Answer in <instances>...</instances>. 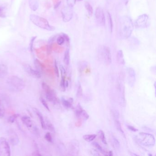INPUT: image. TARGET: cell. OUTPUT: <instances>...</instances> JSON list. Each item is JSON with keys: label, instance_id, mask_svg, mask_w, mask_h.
<instances>
[{"label": "cell", "instance_id": "cell-1", "mask_svg": "<svg viewBox=\"0 0 156 156\" xmlns=\"http://www.w3.org/2000/svg\"><path fill=\"white\" fill-rule=\"evenodd\" d=\"M134 25L129 16H124L120 19L118 34L122 39H126L130 36L133 32Z\"/></svg>", "mask_w": 156, "mask_h": 156}, {"label": "cell", "instance_id": "cell-2", "mask_svg": "<svg viewBox=\"0 0 156 156\" xmlns=\"http://www.w3.org/2000/svg\"><path fill=\"white\" fill-rule=\"evenodd\" d=\"M9 88L13 91H20L24 88V82L22 79L16 76H12L7 78V81Z\"/></svg>", "mask_w": 156, "mask_h": 156}, {"label": "cell", "instance_id": "cell-3", "mask_svg": "<svg viewBox=\"0 0 156 156\" xmlns=\"http://www.w3.org/2000/svg\"><path fill=\"white\" fill-rule=\"evenodd\" d=\"M30 20L36 26L43 30L48 31H54L55 30V27L51 26L45 18L41 16L31 14L30 16Z\"/></svg>", "mask_w": 156, "mask_h": 156}, {"label": "cell", "instance_id": "cell-4", "mask_svg": "<svg viewBox=\"0 0 156 156\" xmlns=\"http://www.w3.org/2000/svg\"><path fill=\"white\" fill-rule=\"evenodd\" d=\"M98 55L99 58L101 61L107 65H109L111 63V49L106 46H100L98 49Z\"/></svg>", "mask_w": 156, "mask_h": 156}, {"label": "cell", "instance_id": "cell-5", "mask_svg": "<svg viewBox=\"0 0 156 156\" xmlns=\"http://www.w3.org/2000/svg\"><path fill=\"white\" fill-rule=\"evenodd\" d=\"M138 139L142 145L145 147H152L155 144V137L152 134L147 133H139Z\"/></svg>", "mask_w": 156, "mask_h": 156}, {"label": "cell", "instance_id": "cell-6", "mask_svg": "<svg viewBox=\"0 0 156 156\" xmlns=\"http://www.w3.org/2000/svg\"><path fill=\"white\" fill-rule=\"evenodd\" d=\"M42 87L45 93L46 98L49 101L54 103L58 102V100L57 97L55 92L45 82H43Z\"/></svg>", "mask_w": 156, "mask_h": 156}, {"label": "cell", "instance_id": "cell-7", "mask_svg": "<svg viewBox=\"0 0 156 156\" xmlns=\"http://www.w3.org/2000/svg\"><path fill=\"white\" fill-rule=\"evenodd\" d=\"M10 156L11 149L8 141L4 137H0V156Z\"/></svg>", "mask_w": 156, "mask_h": 156}, {"label": "cell", "instance_id": "cell-8", "mask_svg": "<svg viewBox=\"0 0 156 156\" xmlns=\"http://www.w3.org/2000/svg\"><path fill=\"white\" fill-rule=\"evenodd\" d=\"M72 8L73 7L67 6L63 7L61 10L62 19L64 22H68L72 19L73 14Z\"/></svg>", "mask_w": 156, "mask_h": 156}, {"label": "cell", "instance_id": "cell-9", "mask_svg": "<svg viewBox=\"0 0 156 156\" xmlns=\"http://www.w3.org/2000/svg\"><path fill=\"white\" fill-rule=\"evenodd\" d=\"M149 16L146 14L139 16L135 22V26L137 28H144L147 26Z\"/></svg>", "mask_w": 156, "mask_h": 156}, {"label": "cell", "instance_id": "cell-10", "mask_svg": "<svg viewBox=\"0 0 156 156\" xmlns=\"http://www.w3.org/2000/svg\"><path fill=\"white\" fill-rule=\"evenodd\" d=\"M95 18L97 22L101 26H103L105 24V17L103 9L101 7H97L95 10Z\"/></svg>", "mask_w": 156, "mask_h": 156}, {"label": "cell", "instance_id": "cell-11", "mask_svg": "<svg viewBox=\"0 0 156 156\" xmlns=\"http://www.w3.org/2000/svg\"><path fill=\"white\" fill-rule=\"evenodd\" d=\"M24 68L25 72L33 78H41V74L40 72L37 70L33 69L31 66L28 64L24 65Z\"/></svg>", "mask_w": 156, "mask_h": 156}, {"label": "cell", "instance_id": "cell-12", "mask_svg": "<svg viewBox=\"0 0 156 156\" xmlns=\"http://www.w3.org/2000/svg\"><path fill=\"white\" fill-rule=\"evenodd\" d=\"M112 114H113L115 124L117 129L118 132L121 133L122 135H124V136L125 137L124 132L122 130L121 124H120V122L118 120H119V117H120V114L118 113V111H117V110H113L112 111Z\"/></svg>", "mask_w": 156, "mask_h": 156}, {"label": "cell", "instance_id": "cell-13", "mask_svg": "<svg viewBox=\"0 0 156 156\" xmlns=\"http://www.w3.org/2000/svg\"><path fill=\"white\" fill-rule=\"evenodd\" d=\"M8 136L11 144L13 145H18L19 142V137L14 130L10 129L8 130Z\"/></svg>", "mask_w": 156, "mask_h": 156}, {"label": "cell", "instance_id": "cell-14", "mask_svg": "<svg viewBox=\"0 0 156 156\" xmlns=\"http://www.w3.org/2000/svg\"><path fill=\"white\" fill-rule=\"evenodd\" d=\"M128 80L129 84L130 86H133L136 79V74L135 70L132 68H129L128 69Z\"/></svg>", "mask_w": 156, "mask_h": 156}, {"label": "cell", "instance_id": "cell-15", "mask_svg": "<svg viewBox=\"0 0 156 156\" xmlns=\"http://www.w3.org/2000/svg\"><path fill=\"white\" fill-rule=\"evenodd\" d=\"M33 111H34V113L37 115L39 118L40 123H41V126L43 129H46L45 126V121L42 114L36 108H33Z\"/></svg>", "mask_w": 156, "mask_h": 156}, {"label": "cell", "instance_id": "cell-16", "mask_svg": "<svg viewBox=\"0 0 156 156\" xmlns=\"http://www.w3.org/2000/svg\"><path fill=\"white\" fill-rule=\"evenodd\" d=\"M21 120L23 123L28 128H32L33 127V122L30 118L27 115H24L21 118Z\"/></svg>", "mask_w": 156, "mask_h": 156}, {"label": "cell", "instance_id": "cell-17", "mask_svg": "<svg viewBox=\"0 0 156 156\" xmlns=\"http://www.w3.org/2000/svg\"><path fill=\"white\" fill-rule=\"evenodd\" d=\"M30 7L32 10L36 11L39 7V2L38 0H29Z\"/></svg>", "mask_w": 156, "mask_h": 156}, {"label": "cell", "instance_id": "cell-18", "mask_svg": "<svg viewBox=\"0 0 156 156\" xmlns=\"http://www.w3.org/2000/svg\"><path fill=\"white\" fill-rule=\"evenodd\" d=\"M45 121V126L46 129L49 130V131L52 132H55V129L54 127L53 124L51 123V122L49 121V119L46 118Z\"/></svg>", "mask_w": 156, "mask_h": 156}, {"label": "cell", "instance_id": "cell-19", "mask_svg": "<svg viewBox=\"0 0 156 156\" xmlns=\"http://www.w3.org/2000/svg\"><path fill=\"white\" fill-rule=\"evenodd\" d=\"M64 62L67 66L70 64V55L69 49H67L65 51L64 57Z\"/></svg>", "mask_w": 156, "mask_h": 156}, {"label": "cell", "instance_id": "cell-20", "mask_svg": "<svg viewBox=\"0 0 156 156\" xmlns=\"http://www.w3.org/2000/svg\"><path fill=\"white\" fill-rule=\"evenodd\" d=\"M117 60L119 63L124 64V59L123 53L121 50L118 51L117 53Z\"/></svg>", "mask_w": 156, "mask_h": 156}, {"label": "cell", "instance_id": "cell-21", "mask_svg": "<svg viewBox=\"0 0 156 156\" xmlns=\"http://www.w3.org/2000/svg\"><path fill=\"white\" fill-rule=\"evenodd\" d=\"M112 145L115 149H118L120 148V143L117 139L114 136H112L111 140Z\"/></svg>", "mask_w": 156, "mask_h": 156}, {"label": "cell", "instance_id": "cell-22", "mask_svg": "<svg viewBox=\"0 0 156 156\" xmlns=\"http://www.w3.org/2000/svg\"><path fill=\"white\" fill-rule=\"evenodd\" d=\"M85 7L88 11V15L89 16H91L93 13V10L92 6L90 4L88 3V1H86L85 3Z\"/></svg>", "mask_w": 156, "mask_h": 156}, {"label": "cell", "instance_id": "cell-23", "mask_svg": "<svg viewBox=\"0 0 156 156\" xmlns=\"http://www.w3.org/2000/svg\"><path fill=\"white\" fill-rule=\"evenodd\" d=\"M97 135L95 134H91V135H85L83 136V138L85 141L87 142H91L95 139Z\"/></svg>", "mask_w": 156, "mask_h": 156}, {"label": "cell", "instance_id": "cell-24", "mask_svg": "<svg viewBox=\"0 0 156 156\" xmlns=\"http://www.w3.org/2000/svg\"><path fill=\"white\" fill-rule=\"evenodd\" d=\"M91 144L95 148H96L97 150L99 151L100 152H101V153H102L103 155H106V156L107 155V154L106 153H106L105 151V150H103L102 147L100 146L99 143H97L96 142H93V143H91Z\"/></svg>", "mask_w": 156, "mask_h": 156}, {"label": "cell", "instance_id": "cell-25", "mask_svg": "<svg viewBox=\"0 0 156 156\" xmlns=\"http://www.w3.org/2000/svg\"><path fill=\"white\" fill-rule=\"evenodd\" d=\"M107 20H108V24L109 26V30L111 31V33L113 31V23L111 16L109 12H107Z\"/></svg>", "mask_w": 156, "mask_h": 156}, {"label": "cell", "instance_id": "cell-26", "mask_svg": "<svg viewBox=\"0 0 156 156\" xmlns=\"http://www.w3.org/2000/svg\"><path fill=\"white\" fill-rule=\"evenodd\" d=\"M97 133L99 134V136L100 139L102 142L103 143L105 144V145H107V140L106 138L104 132L102 130H99Z\"/></svg>", "mask_w": 156, "mask_h": 156}, {"label": "cell", "instance_id": "cell-27", "mask_svg": "<svg viewBox=\"0 0 156 156\" xmlns=\"http://www.w3.org/2000/svg\"><path fill=\"white\" fill-rule=\"evenodd\" d=\"M7 68L5 65H0V77L5 76L7 74Z\"/></svg>", "mask_w": 156, "mask_h": 156}, {"label": "cell", "instance_id": "cell-28", "mask_svg": "<svg viewBox=\"0 0 156 156\" xmlns=\"http://www.w3.org/2000/svg\"><path fill=\"white\" fill-rule=\"evenodd\" d=\"M61 102H62L63 105L65 108H67V109H70V108H72V103H71L69 100L66 99L63 97H62L61 99Z\"/></svg>", "mask_w": 156, "mask_h": 156}, {"label": "cell", "instance_id": "cell-29", "mask_svg": "<svg viewBox=\"0 0 156 156\" xmlns=\"http://www.w3.org/2000/svg\"><path fill=\"white\" fill-rule=\"evenodd\" d=\"M83 108L81 106V105L79 103L78 105H77L75 109V115L76 116L79 118H80L81 116V113L83 110Z\"/></svg>", "mask_w": 156, "mask_h": 156}, {"label": "cell", "instance_id": "cell-30", "mask_svg": "<svg viewBox=\"0 0 156 156\" xmlns=\"http://www.w3.org/2000/svg\"><path fill=\"white\" fill-rule=\"evenodd\" d=\"M34 65H35V68L36 69V70H39V72L42 71L43 69V66L39 60L36 59L34 61Z\"/></svg>", "mask_w": 156, "mask_h": 156}, {"label": "cell", "instance_id": "cell-31", "mask_svg": "<svg viewBox=\"0 0 156 156\" xmlns=\"http://www.w3.org/2000/svg\"><path fill=\"white\" fill-rule=\"evenodd\" d=\"M79 144L78 141H72L70 145V149L72 151H76V148H78Z\"/></svg>", "mask_w": 156, "mask_h": 156}, {"label": "cell", "instance_id": "cell-32", "mask_svg": "<svg viewBox=\"0 0 156 156\" xmlns=\"http://www.w3.org/2000/svg\"><path fill=\"white\" fill-rule=\"evenodd\" d=\"M19 115L18 114H14L13 115L10 116L8 119V122L10 123H13L16 120V119L19 117Z\"/></svg>", "mask_w": 156, "mask_h": 156}, {"label": "cell", "instance_id": "cell-33", "mask_svg": "<svg viewBox=\"0 0 156 156\" xmlns=\"http://www.w3.org/2000/svg\"><path fill=\"white\" fill-rule=\"evenodd\" d=\"M65 76H61V80L60 83V87L61 90L64 91L66 90V86H65Z\"/></svg>", "mask_w": 156, "mask_h": 156}, {"label": "cell", "instance_id": "cell-34", "mask_svg": "<svg viewBox=\"0 0 156 156\" xmlns=\"http://www.w3.org/2000/svg\"><path fill=\"white\" fill-rule=\"evenodd\" d=\"M82 96V86L80 84H79L78 86L77 92H76V96L78 97H81Z\"/></svg>", "mask_w": 156, "mask_h": 156}, {"label": "cell", "instance_id": "cell-35", "mask_svg": "<svg viewBox=\"0 0 156 156\" xmlns=\"http://www.w3.org/2000/svg\"><path fill=\"white\" fill-rule=\"evenodd\" d=\"M45 138L47 142L52 143L53 142L52 140V137L51 135V133L49 132H47L46 133L45 136Z\"/></svg>", "mask_w": 156, "mask_h": 156}, {"label": "cell", "instance_id": "cell-36", "mask_svg": "<svg viewBox=\"0 0 156 156\" xmlns=\"http://www.w3.org/2000/svg\"><path fill=\"white\" fill-rule=\"evenodd\" d=\"M39 99H40V102H41V103H42V105H43V106L46 109H47V111H49L50 110H49V107L48 105L47 104L45 100L42 97H40Z\"/></svg>", "mask_w": 156, "mask_h": 156}, {"label": "cell", "instance_id": "cell-37", "mask_svg": "<svg viewBox=\"0 0 156 156\" xmlns=\"http://www.w3.org/2000/svg\"><path fill=\"white\" fill-rule=\"evenodd\" d=\"M65 39L63 36H59L57 39V43L58 45H61L65 42Z\"/></svg>", "mask_w": 156, "mask_h": 156}, {"label": "cell", "instance_id": "cell-38", "mask_svg": "<svg viewBox=\"0 0 156 156\" xmlns=\"http://www.w3.org/2000/svg\"><path fill=\"white\" fill-rule=\"evenodd\" d=\"M89 116L88 115V114L87 113L86 111L83 109L82 112V113H81L80 118H84L85 120H88L89 118Z\"/></svg>", "mask_w": 156, "mask_h": 156}, {"label": "cell", "instance_id": "cell-39", "mask_svg": "<svg viewBox=\"0 0 156 156\" xmlns=\"http://www.w3.org/2000/svg\"><path fill=\"white\" fill-rule=\"evenodd\" d=\"M5 113V110H4V107L3 105V103L0 100V118L3 116L4 115Z\"/></svg>", "mask_w": 156, "mask_h": 156}, {"label": "cell", "instance_id": "cell-40", "mask_svg": "<svg viewBox=\"0 0 156 156\" xmlns=\"http://www.w3.org/2000/svg\"><path fill=\"white\" fill-rule=\"evenodd\" d=\"M76 3V0H67V5L71 7H73V6L75 5Z\"/></svg>", "mask_w": 156, "mask_h": 156}, {"label": "cell", "instance_id": "cell-41", "mask_svg": "<svg viewBox=\"0 0 156 156\" xmlns=\"http://www.w3.org/2000/svg\"><path fill=\"white\" fill-rule=\"evenodd\" d=\"M55 74L57 76L58 78L59 76V72L58 67L57 64V61H55Z\"/></svg>", "mask_w": 156, "mask_h": 156}, {"label": "cell", "instance_id": "cell-42", "mask_svg": "<svg viewBox=\"0 0 156 156\" xmlns=\"http://www.w3.org/2000/svg\"><path fill=\"white\" fill-rule=\"evenodd\" d=\"M60 69L61 72V76H65L66 74V71L65 68L62 65H60Z\"/></svg>", "mask_w": 156, "mask_h": 156}, {"label": "cell", "instance_id": "cell-43", "mask_svg": "<svg viewBox=\"0 0 156 156\" xmlns=\"http://www.w3.org/2000/svg\"><path fill=\"white\" fill-rule=\"evenodd\" d=\"M6 16V13L4 10V8L3 7H0V17L5 18Z\"/></svg>", "mask_w": 156, "mask_h": 156}, {"label": "cell", "instance_id": "cell-44", "mask_svg": "<svg viewBox=\"0 0 156 156\" xmlns=\"http://www.w3.org/2000/svg\"><path fill=\"white\" fill-rule=\"evenodd\" d=\"M36 37H33L32 39L31 40L30 43V51L31 52H33V45H34V40L36 39Z\"/></svg>", "mask_w": 156, "mask_h": 156}, {"label": "cell", "instance_id": "cell-45", "mask_svg": "<svg viewBox=\"0 0 156 156\" xmlns=\"http://www.w3.org/2000/svg\"><path fill=\"white\" fill-rule=\"evenodd\" d=\"M90 153L93 156H100V154L98 153V151L94 149H91L90 151Z\"/></svg>", "mask_w": 156, "mask_h": 156}, {"label": "cell", "instance_id": "cell-46", "mask_svg": "<svg viewBox=\"0 0 156 156\" xmlns=\"http://www.w3.org/2000/svg\"><path fill=\"white\" fill-rule=\"evenodd\" d=\"M127 128L132 132H136L138 131V130L137 129L132 126H127Z\"/></svg>", "mask_w": 156, "mask_h": 156}, {"label": "cell", "instance_id": "cell-47", "mask_svg": "<svg viewBox=\"0 0 156 156\" xmlns=\"http://www.w3.org/2000/svg\"><path fill=\"white\" fill-rule=\"evenodd\" d=\"M33 132L34 133V134L36 135L37 136L39 135V130L36 126H34L33 128Z\"/></svg>", "mask_w": 156, "mask_h": 156}, {"label": "cell", "instance_id": "cell-48", "mask_svg": "<svg viewBox=\"0 0 156 156\" xmlns=\"http://www.w3.org/2000/svg\"><path fill=\"white\" fill-rule=\"evenodd\" d=\"M55 38H56V36H55V35L52 36L51 37V38H49V39L48 40V42L49 43L52 42L54 40H55Z\"/></svg>", "mask_w": 156, "mask_h": 156}, {"label": "cell", "instance_id": "cell-49", "mask_svg": "<svg viewBox=\"0 0 156 156\" xmlns=\"http://www.w3.org/2000/svg\"><path fill=\"white\" fill-rule=\"evenodd\" d=\"M108 153V156H113V152H112V151H109V153Z\"/></svg>", "mask_w": 156, "mask_h": 156}, {"label": "cell", "instance_id": "cell-50", "mask_svg": "<svg viewBox=\"0 0 156 156\" xmlns=\"http://www.w3.org/2000/svg\"><path fill=\"white\" fill-rule=\"evenodd\" d=\"M65 86H66V88L68 87V82L67 81H65Z\"/></svg>", "mask_w": 156, "mask_h": 156}, {"label": "cell", "instance_id": "cell-51", "mask_svg": "<svg viewBox=\"0 0 156 156\" xmlns=\"http://www.w3.org/2000/svg\"><path fill=\"white\" fill-rule=\"evenodd\" d=\"M61 3V2H60V3H58L57 4V5H56V6H55V8H57L58 7V6L59 5H60V4Z\"/></svg>", "mask_w": 156, "mask_h": 156}, {"label": "cell", "instance_id": "cell-52", "mask_svg": "<svg viewBox=\"0 0 156 156\" xmlns=\"http://www.w3.org/2000/svg\"><path fill=\"white\" fill-rule=\"evenodd\" d=\"M78 1H82V0H78Z\"/></svg>", "mask_w": 156, "mask_h": 156}]
</instances>
